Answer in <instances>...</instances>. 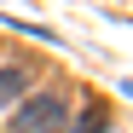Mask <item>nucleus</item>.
I'll use <instances>...</instances> for the list:
<instances>
[{
	"label": "nucleus",
	"instance_id": "1",
	"mask_svg": "<svg viewBox=\"0 0 133 133\" xmlns=\"http://www.w3.org/2000/svg\"><path fill=\"white\" fill-rule=\"evenodd\" d=\"M58 127H64V104L52 93H41V98H29L17 110V133H58Z\"/></svg>",
	"mask_w": 133,
	"mask_h": 133
},
{
	"label": "nucleus",
	"instance_id": "2",
	"mask_svg": "<svg viewBox=\"0 0 133 133\" xmlns=\"http://www.w3.org/2000/svg\"><path fill=\"white\" fill-rule=\"evenodd\" d=\"M23 81H29V70H23V64H12V70H0V104H12L17 93H23Z\"/></svg>",
	"mask_w": 133,
	"mask_h": 133
},
{
	"label": "nucleus",
	"instance_id": "3",
	"mask_svg": "<svg viewBox=\"0 0 133 133\" xmlns=\"http://www.w3.org/2000/svg\"><path fill=\"white\" fill-rule=\"evenodd\" d=\"M75 133H104V110H98V104H93V110H87V116H81V122H75Z\"/></svg>",
	"mask_w": 133,
	"mask_h": 133
}]
</instances>
